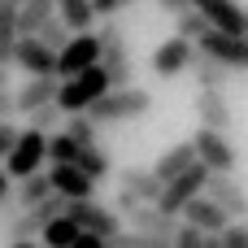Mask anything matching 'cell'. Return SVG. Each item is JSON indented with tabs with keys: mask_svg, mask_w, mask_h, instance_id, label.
Segmentation results:
<instances>
[{
	"mask_svg": "<svg viewBox=\"0 0 248 248\" xmlns=\"http://www.w3.org/2000/svg\"><path fill=\"white\" fill-rule=\"evenodd\" d=\"M131 231H140V235H153V240H161V244H174V235H179V218H170V214H161L157 205H135L131 214Z\"/></svg>",
	"mask_w": 248,
	"mask_h": 248,
	"instance_id": "cell-13",
	"label": "cell"
},
{
	"mask_svg": "<svg viewBox=\"0 0 248 248\" xmlns=\"http://www.w3.org/2000/svg\"><path fill=\"white\" fill-rule=\"evenodd\" d=\"M92 65H100V39H96V31L70 35V44L57 52V78H74V74H83Z\"/></svg>",
	"mask_w": 248,
	"mask_h": 248,
	"instance_id": "cell-7",
	"label": "cell"
},
{
	"mask_svg": "<svg viewBox=\"0 0 248 248\" xmlns=\"http://www.w3.org/2000/svg\"><path fill=\"white\" fill-rule=\"evenodd\" d=\"M201 57H214L218 65L227 70H248V35H222V31H209L201 44H196Z\"/></svg>",
	"mask_w": 248,
	"mask_h": 248,
	"instance_id": "cell-10",
	"label": "cell"
},
{
	"mask_svg": "<svg viewBox=\"0 0 248 248\" xmlns=\"http://www.w3.org/2000/svg\"><path fill=\"white\" fill-rule=\"evenodd\" d=\"M170 248H205V235H201L196 227H187V222H183V227H179V235H174V244H170Z\"/></svg>",
	"mask_w": 248,
	"mask_h": 248,
	"instance_id": "cell-35",
	"label": "cell"
},
{
	"mask_svg": "<svg viewBox=\"0 0 248 248\" xmlns=\"http://www.w3.org/2000/svg\"><path fill=\"white\" fill-rule=\"evenodd\" d=\"M57 17V0H26L17 4V35H39V26Z\"/></svg>",
	"mask_w": 248,
	"mask_h": 248,
	"instance_id": "cell-22",
	"label": "cell"
},
{
	"mask_svg": "<svg viewBox=\"0 0 248 248\" xmlns=\"http://www.w3.org/2000/svg\"><path fill=\"white\" fill-rule=\"evenodd\" d=\"M78 235H83V231H78V222L61 214L57 222H48V227H44V248H70Z\"/></svg>",
	"mask_w": 248,
	"mask_h": 248,
	"instance_id": "cell-27",
	"label": "cell"
},
{
	"mask_svg": "<svg viewBox=\"0 0 248 248\" xmlns=\"http://www.w3.org/2000/svg\"><path fill=\"white\" fill-rule=\"evenodd\" d=\"M192 9H196L214 31H222V35H248L240 0H192Z\"/></svg>",
	"mask_w": 248,
	"mask_h": 248,
	"instance_id": "cell-14",
	"label": "cell"
},
{
	"mask_svg": "<svg viewBox=\"0 0 248 248\" xmlns=\"http://www.w3.org/2000/svg\"><path fill=\"white\" fill-rule=\"evenodd\" d=\"M205 248H222V235H205Z\"/></svg>",
	"mask_w": 248,
	"mask_h": 248,
	"instance_id": "cell-43",
	"label": "cell"
},
{
	"mask_svg": "<svg viewBox=\"0 0 248 248\" xmlns=\"http://www.w3.org/2000/svg\"><path fill=\"white\" fill-rule=\"evenodd\" d=\"M9 4H26V0H9Z\"/></svg>",
	"mask_w": 248,
	"mask_h": 248,
	"instance_id": "cell-46",
	"label": "cell"
},
{
	"mask_svg": "<svg viewBox=\"0 0 248 248\" xmlns=\"http://www.w3.org/2000/svg\"><path fill=\"white\" fill-rule=\"evenodd\" d=\"M44 161H48V135H39V131L22 126V135H17L13 153L4 157V174L22 183V179L39 174V170H44Z\"/></svg>",
	"mask_w": 248,
	"mask_h": 248,
	"instance_id": "cell-4",
	"label": "cell"
},
{
	"mask_svg": "<svg viewBox=\"0 0 248 248\" xmlns=\"http://www.w3.org/2000/svg\"><path fill=\"white\" fill-rule=\"evenodd\" d=\"M26 126H31V131H39V135H52V131L61 126V109H57V105L35 109V113H26Z\"/></svg>",
	"mask_w": 248,
	"mask_h": 248,
	"instance_id": "cell-32",
	"label": "cell"
},
{
	"mask_svg": "<svg viewBox=\"0 0 248 248\" xmlns=\"http://www.w3.org/2000/svg\"><path fill=\"white\" fill-rule=\"evenodd\" d=\"M183 222H187V227H196L201 235H222V231L231 227V218H227L209 196H196V201L183 209Z\"/></svg>",
	"mask_w": 248,
	"mask_h": 248,
	"instance_id": "cell-17",
	"label": "cell"
},
{
	"mask_svg": "<svg viewBox=\"0 0 248 248\" xmlns=\"http://www.w3.org/2000/svg\"><path fill=\"white\" fill-rule=\"evenodd\" d=\"M78 153H83V148H78L65 131H52V135H48V161H52V166H78Z\"/></svg>",
	"mask_w": 248,
	"mask_h": 248,
	"instance_id": "cell-28",
	"label": "cell"
},
{
	"mask_svg": "<svg viewBox=\"0 0 248 248\" xmlns=\"http://www.w3.org/2000/svg\"><path fill=\"white\" fill-rule=\"evenodd\" d=\"M0 92H9V65L0 61Z\"/></svg>",
	"mask_w": 248,
	"mask_h": 248,
	"instance_id": "cell-42",
	"label": "cell"
},
{
	"mask_svg": "<svg viewBox=\"0 0 248 248\" xmlns=\"http://www.w3.org/2000/svg\"><path fill=\"white\" fill-rule=\"evenodd\" d=\"M244 31H248V9H244Z\"/></svg>",
	"mask_w": 248,
	"mask_h": 248,
	"instance_id": "cell-45",
	"label": "cell"
},
{
	"mask_svg": "<svg viewBox=\"0 0 248 248\" xmlns=\"http://www.w3.org/2000/svg\"><path fill=\"white\" fill-rule=\"evenodd\" d=\"M9 183H13V179H9V174L0 170V201H9Z\"/></svg>",
	"mask_w": 248,
	"mask_h": 248,
	"instance_id": "cell-41",
	"label": "cell"
},
{
	"mask_svg": "<svg viewBox=\"0 0 248 248\" xmlns=\"http://www.w3.org/2000/svg\"><path fill=\"white\" fill-rule=\"evenodd\" d=\"M157 9H166V13H174V17H179V13H187V9H192V0H157Z\"/></svg>",
	"mask_w": 248,
	"mask_h": 248,
	"instance_id": "cell-38",
	"label": "cell"
},
{
	"mask_svg": "<svg viewBox=\"0 0 248 248\" xmlns=\"http://www.w3.org/2000/svg\"><path fill=\"white\" fill-rule=\"evenodd\" d=\"M70 248H109V244H105L100 235H87V231H83V235H78V240H74Z\"/></svg>",
	"mask_w": 248,
	"mask_h": 248,
	"instance_id": "cell-40",
	"label": "cell"
},
{
	"mask_svg": "<svg viewBox=\"0 0 248 248\" xmlns=\"http://www.w3.org/2000/svg\"><path fill=\"white\" fill-rule=\"evenodd\" d=\"M65 218H74V222H78V231L100 235V240H113V235L122 231V222H118L113 205H100V201H65Z\"/></svg>",
	"mask_w": 248,
	"mask_h": 248,
	"instance_id": "cell-6",
	"label": "cell"
},
{
	"mask_svg": "<svg viewBox=\"0 0 248 248\" xmlns=\"http://www.w3.org/2000/svg\"><path fill=\"white\" fill-rule=\"evenodd\" d=\"M118 187L131 192V196L144 201V205H157V196H161V183H157V174H153L148 166H126V170H118Z\"/></svg>",
	"mask_w": 248,
	"mask_h": 248,
	"instance_id": "cell-19",
	"label": "cell"
},
{
	"mask_svg": "<svg viewBox=\"0 0 248 248\" xmlns=\"http://www.w3.org/2000/svg\"><path fill=\"white\" fill-rule=\"evenodd\" d=\"M57 17L65 22L70 35H83V31L96 26V9H92V0H57Z\"/></svg>",
	"mask_w": 248,
	"mask_h": 248,
	"instance_id": "cell-21",
	"label": "cell"
},
{
	"mask_svg": "<svg viewBox=\"0 0 248 248\" xmlns=\"http://www.w3.org/2000/svg\"><path fill=\"white\" fill-rule=\"evenodd\" d=\"M126 4H131V0H92V9H96V17H105V22H109L113 13H122Z\"/></svg>",
	"mask_w": 248,
	"mask_h": 248,
	"instance_id": "cell-37",
	"label": "cell"
},
{
	"mask_svg": "<svg viewBox=\"0 0 248 248\" xmlns=\"http://www.w3.org/2000/svg\"><path fill=\"white\" fill-rule=\"evenodd\" d=\"M105 244L109 248H170V244H161V240H153V235H140V231H118Z\"/></svg>",
	"mask_w": 248,
	"mask_h": 248,
	"instance_id": "cell-33",
	"label": "cell"
},
{
	"mask_svg": "<svg viewBox=\"0 0 248 248\" xmlns=\"http://www.w3.org/2000/svg\"><path fill=\"white\" fill-rule=\"evenodd\" d=\"M35 235H44V222H39L35 209H22V214L9 222V244H17V240H35Z\"/></svg>",
	"mask_w": 248,
	"mask_h": 248,
	"instance_id": "cell-29",
	"label": "cell"
},
{
	"mask_svg": "<svg viewBox=\"0 0 248 248\" xmlns=\"http://www.w3.org/2000/svg\"><path fill=\"white\" fill-rule=\"evenodd\" d=\"M192 166H196V148H192V140H183V144L166 148V153H161L148 170H153V174H157V183L166 187L170 179H179V174H183V170H192Z\"/></svg>",
	"mask_w": 248,
	"mask_h": 248,
	"instance_id": "cell-18",
	"label": "cell"
},
{
	"mask_svg": "<svg viewBox=\"0 0 248 248\" xmlns=\"http://www.w3.org/2000/svg\"><path fill=\"white\" fill-rule=\"evenodd\" d=\"M148 109H153V96H148L144 87H113V92H105V96L87 109V118H92L96 126H113V122L144 118Z\"/></svg>",
	"mask_w": 248,
	"mask_h": 248,
	"instance_id": "cell-1",
	"label": "cell"
},
{
	"mask_svg": "<svg viewBox=\"0 0 248 248\" xmlns=\"http://www.w3.org/2000/svg\"><path fill=\"white\" fill-rule=\"evenodd\" d=\"M205 196H209L231 222L248 218V192H244V183H240L235 174H218V170H209V179H205Z\"/></svg>",
	"mask_w": 248,
	"mask_h": 248,
	"instance_id": "cell-8",
	"label": "cell"
},
{
	"mask_svg": "<svg viewBox=\"0 0 248 248\" xmlns=\"http://www.w3.org/2000/svg\"><path fill=\"white\" fill-rule=\"evenodd\" d=\"M35 39H39L44 48H52V52H61V48L70 44V31H65V22H61V17H48V22L39 26V35H35Z\"/></svg>",
	"mask_w": 248,
	"mask_h": 248,
	"instance_id": "cell-31",
	"label": "cell"
},
{
	"mask_svg": "<svg viewBox=\"0 0 248 248\" xmlns=\"http://www.w3.org/2000/svg\"><path fill=\"white\" fill-rule=\"evenodd\" d=\"M57 92H61V78H57V74H48V78H26V83L13 92V105H17V113H35V109H44V105H57Z\"/></svg>",
	"mask_w": 248,
	"mask_h": 248,
	"instance_id": "cell-16",
	"label": "cell"
},
{
	"mask_svg": "<svg viewBox=\"0 0 248 248\" xmlns=\"http://www.w3.org/2000/svg\"><path fill=\"white\" fill-rule=\"evenodd\" d=\"M48 174V183H52V192L61 196V201H96V183L78 170V166H52V170H44Z\"/></svg>",
	"mask_w": 248,
	"mask_h": 248,
	"instance_id": "cell-15",
	"label": "cell"
},
{
	"mask_svg": "<svg viewBox=\"0 0 248 248\" xmlns=\"http://www.w3.org/2000/svg\"><path fill=\"white\" fill-rule=\"evenodd\" d=\"M9 248H39L35 240H17V244H9Z\"/></svg>",
	"mask_w": 248,
	"mask_h": 248,
	"instance_id": "cell-44",
	"label": "cell"
},
{
	"mask_svg": "<svg viewBox=\"0 0 248 248\" xmlns=\"http://www.w3.org/2000/svg\"><path fill=\"white\" fill-rule=\"evenodd\" d=\"M17 113V105H13V92H0V122H9Z\"/></svg>",
	"mask_w": 248,
	"mask_h": 248,
	"instance_id": "cell-39",
	"label": "cell"
},
{
	"mask_svg": "<svg viewBox=\"0 0 248 248\" xmlns=\"http://www.w3.org/2000/svg\"><path fill=\"white\" fill-rule=\"evenodd\" d=\"M192 148H196V161L205 170H218V174H231L235 170V144L222 135V131H196L192 135Z\"/></svg>",
	"mask_w": 248,
	"mask_h": 248,
	"instance_id": "cell-9",
	"label": "cell"
},
{
	"mask_svg": "<svg viewBox=\"0 0 248 248\" xmlns=\"http://www.w3.org/2000/svg\"><path fill=\"white\" fill-rule=\"evenodd\" d=\"M61 131H65V135H70V140H74L78 148H92V144H100V126H96V122H92L87 113H70Z\"/></svg>",
	"mask_w": 248,
	"mask_h": 248,
	"instance_id": "cell-26",
	"label": "cell"
},
{
	"mask_svg": "<svg viewBox=\"0 0 248 248\" xmlns=\"http://www.w3.org/2000/svg\"><path fill=\"white\" fill-rule=\"evenodd\" d=\"M174 22H179V35H183V39H192V44H201V39H205V35L214 31V26H209V22H205V17L196 13V9H187V13H179Z\"/></svg>",
	"mask_w": 248,
	"mask_h": 248,
	"instance_id": "cell-30",
	"label": "cell"
},
{
	"mask_svg": "<svg viewBox=\"0 0 248 248\" xmlns=\"http://www.w3.org/2000/svg\"><path fill=\"white\" fill-rule=\"evenodd\" d=\"M196 118H201V126L205 131H231V105H227V96L222 92H201L196 96Z\"/></svg>",
	"mask_w": 248,
	"mask_h": 248,
	"instance_id": "cell-20",
	"label": "cell"
},
{
	"mask_svg": "<svg viewBox=\"0 0 248 248\" xmlns=\"http://www.w3.org/2000/svg\"><path fill=\"white\" fill-rule=\"evenodd\" d=\"M205 179H209V170L196 161L192 170H183L179 179H170L166 187H161V196H157V209L161 214H170V218H179L196 196H205Z\"/></svg>",
	"mask_w": 248,
	"mask_h": 248,
	"instance_id": "cell-5",
	"label": "cell"
},
{
	"mask_svg": "<svg viewBox=\"0 0 248 248\" xmlns=\"http://www.w3.org/2000/svg\"><path fill=\"white\" fill-rule=\"evenodd\" d=\"M78 170H83L92 183H100V179H109V174H113V157H109L100 144H92V148H83V153H78Z\"/></svg>",
	"mask_w": 248,
	"mask_h": 248,
	"instance_id": "cell-25",
	"label": "cell"
},
{
	"mask_svg": "<svg viewBox=\"0 0 248 248\" xmlns=\"http://www.w3.org/2000/svg\"><path fill=\"white\" fill-rule=\"evenodd\" d=\"M13 65H22L26 78H48V74H57V52L44 48L35 35H17V44H13Z\"/></svg>",
	"mask_w": 248,
	"mask_h": 248,
	"instance_id": "cell-12",
	"label": "cell"
},
{
	"mask_svg": "<svg viewBox=\"0 0 248 248\" xmlns=\"http://www.w3.org/2000/svg\"><path fill=\"white\" fill-rule=\"evenodd\" d=\"M244 222H248V218H244Z\"/></svg>",
	"mask_w": 248,
	"mask_h": 248,
	"instance_id": "cell-47",
	"label": "cell"
},
{
	"mask_svg": "<svg viewBox=\"0 0 248 248\" xmlns=\"http://www.w3.org/2000/svg\"><path fill=\"white\" fill-rule=\"evenodd\" d=\"M105 92H113V87H109L105 70H100V65H92V70H83V74H74V78H61L57 109H61L65 118H70V113H87Z\"/></svg>",
	"mask_w": 248,
	"mask_h": 248,
	"instance_id": "cell-3",
	"label": "cell"
},
{
	"mask_svg": "<svg viewBox=\"0 0 248 248\" xmlns=\"http://www.w3.org/2000/svg\"><path fill=\"white\" fill-rule=\"evenodd\" d=\"M48 196H52V183H48V174L39 170V174H31V179L17 183V196H13V201H17V209H35V205H44Z\"/></svg>",
	"mask_w": 248,
	"mask_h": 248,
	"instance_id": "cell-24",
	"label": "cell"
},
{
	"mask_svg": "<svg viewBox=\"0 0 248 248\" xmlns=\"http://www.w3.org/2000/svg\"><path fill=\"white\" fill-rule=\"evenodd\" d=\"M222 248H248V222H231L222 231Z\"/></svg>",
	"mask_w": 248,
	"mask_h": 248,
	"instance_id": "cell-34",
	"label": "cell"
},
{
	"mask_svg": "<svg viewBox=\"0 0 248 248\" xmlns=\"http://www.w3.org/2000/svg\"><path fill=\"white\" fill-rule=\"evenodd\" d=\"M196 57H201L196 44L183 39V35H174V39H166V44L153 52V74H157V78H179L183 70H192Z\"/></svg>",
	"mask_w": 248,
	"mask_h": 248,
	"instance_id": "cell-11",
	"label": "cell"
},
{
	"mask_svg": "<svg viewBox=\"0 0 248 248\" xmlns=\"http://www.w3.org/2000/svg\"><path fill=\"white\" fill-rule=\"evenodd\" d=\"M192 74H196V87L201 92H227V78H231V70L218 65L214 57H196L192 61Z\"/></svg>",
	"mask_w": 248,
	"mask_h": 248,
	"instance_id": "cell-23",
	"label": "cell"
},
{
	"mask_svg": "<svg viewBox=\"0 0 248 248\" xmlns=\"http://www.w3.org/2000/svg\"><path fill=\"white\" fill-rule=\"evenodd\" d=\"M96 39H100V70H105L109 87H131L135 65H131V52H126V31L118 22H100Z\"/></svg>",
	"mask_w": 248,
	"mask_h": 248,
	"instance_id": "cell-2",
	"label": "cell"
},
{
	"mask_svg": "<svg viewBox=\"0 0 248 248\" xmlns=\"http://www.w3.org/2000/svg\"><path fill=\"white\" fill-rule=\"evenodd\" d=\"M17 135H22V131H17L13 122H0V161H4V157L13 153V144H17Z\"/></svg>",
	"mask_w": 248,
	"mask_h": 248,
	"instance_id": "cell-36",
	"label": "cell"
}]
</instances>
